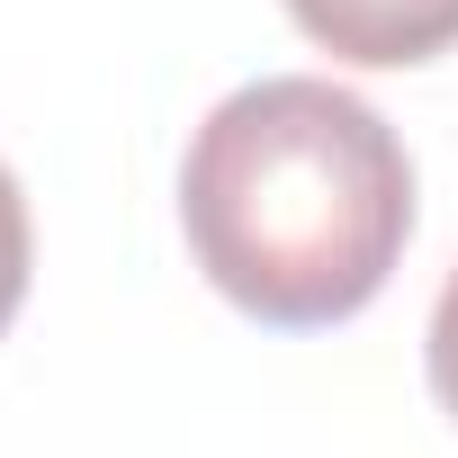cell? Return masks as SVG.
<instances>
[{
  "label": "cell",
  "instance_id": "7a4b0ae2",
  "mask_svg": "<svg viewBox=\"0 0 458 458\" xmlns=\"http://www.w3.org/2000/svg\"><path fill=\"white\" fill-rule=\"evenodd\" d=\"M306 46L360 72H404L458 46V0H288Z\"/></svg>",
  "mask_w": 458,
  "mask_h": 458
},
{
  "label": "cell",
  "instance_id": "277c9868",
  "mask_svg": "<svg viewBox=\"0 0 458 458\" xmlns=\"http://www.w3.org/2000/svg\"><path fill=\"white\" fill-rule=\"evenodd\" d=\"M422 360H431V395H440V413L458 422V270L440 279V306H431V342H422Z\"/></svg>",
  "mask_w": 458,
  "mask_h": 458
},
{
  "label": "cell",
  "instance_id": "6da1fadb",
  "mask_svg": "<svg viewBox=\"0 0 458 458\" xmlns=\"http://www.w3.org/2000/svg\"><path fill=\"white\" fill-rule=\"evenodd\" d=\"M180 234L225 306L315 333L395 279L413 234V162L360 90L270 72L225 90L189 135Z\"/></svg>",
  "mask_w": 458,
  "mask_h": 458
},
{
  "label": "cell",
  "instance_id": "3957f363",
  "mask_svg": "<svg viewBox=\"0 0 458 458\" xmlns=\"http://www.w3.org/2000/svg\"><path fill=\"white\" fill-rule=\"evenodd\" d=\"M28 270H37V234H28V198L10 180V162H0V333L19 324L28 306Z\"/></svg>",
  "mask_w": 458,
  "mask_h": 458
}]
</instances>
